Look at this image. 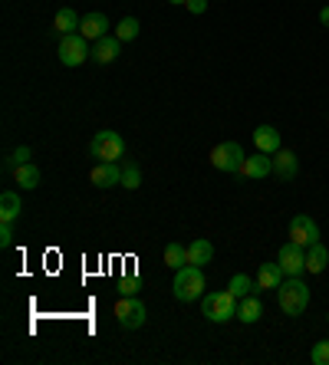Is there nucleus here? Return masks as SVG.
<instances>
[{
    "label": "nucleus",
    "instance_id": "7c9ffc66",
    "mask_svg": "<svg viewBox=\"0 0 329 365\" xmlns=\"http://www.w3.org/2000/svg\"><path fill=\"white\" fill-rule=\"evenodd\" d=\"M185 7H188L191 13H204V10H208V0H188Z\"/></svg>",
    "mask_w": 329,
    "mask_h": 365
},
{
    "label": "nucleus",
    "instance_id": "39448f33",
    "mask_svg": "<svg viewBox=\"0 0 329 365\" xmlns=\"http://www.w3.org/2000/svg\"><path fill=\"white\" fill-rule=\"evenodd\" d=\"M56 53H60V63L76 69V66H83L89 60L92 46H89V40L83 33H66V37H60V50Z\"/></svg>",
    "mask_w": 329,
    "mask_h": 365
},
{
    "label": "nucleus",
    "instance_id": "c756f323",
    "mask_svg": "<svg viewBox=\"0 0 329 365\" xmlns=\"http://www.w3.org/2000/svg\"><path fill=\"white\" fill-rule=\"evenodd\" d=\"M0 247L3 251L13 247V224H7V221H0Z\"/></svg>",
    "mask_w": 329,
    "mask_h": 365
},
{
    "label": "nucleus",
    "instance_id": "2eb2a0df",
    "mask_svg": "<svg viewBox=\"0 0 329 365\" xmlns=\"http://www.w3.org/2000/svg\"><path fill=\"white\" fill-rule=\"evenodd\" d=\"M253 145H257V151L277 155L280 151V132L273 126H257V132H253Z\"/></svg>",
    "mask_w": 329,
    "mask_h": 365
},
{
    "label": "nucleus",
    "instance_id": "dca6fc26",
    "mask_svg": "<svg viewBox=\"0 0 329 365\" xmlns=\"http://www.w3.org/2000/svg\"><path fill=\"white\" fill-rule=\"evenodd\" d=\"M283 266L280 264H260L257 270V290H277L280 283H283Z\"/></svg>",
    "mask_w": 329,
    "mask_h": 365
},
{
    "label": "nucleus",
    "instance_id": "f8f14e48",
    "mask_svg": "<svg viewBox=\"0 0 329 365\" xmlns=\"http://www.w3.org/2000/svg\"><path fill=\"white\" fill-rule=\"evenodd\" d=\"M89 181L96 188H115V185H122V168H119V162H99L89 171Z\"/></svg>",
    "mask_w": 329,
    "mask_h": 365
},
{
    "label": "nucleus",
    "instance_id": "2f4dec72",
    "mask_svg": "<svg viewBox=\"0 0 329 365\" xmlns=\"http://www.w3.org/2000/svg\"><path fill=\"white\" fill-rule=\"evenodd\" d=\"M319 24L329 26V7H323V10H319Z\"/></svg>",
    "mask_w": 329,
    "mask_h": 365
},
{
    "label": "nucleus",
    "instance_id": "9b49d317",
    "mask_svg": "<svg viewBox=\"0 0 329 365\" xmlns=\"http://www.w3.org/2000/svg\"><path fill=\"white\" fill-rule=\"evenodd\" d=\"M241 175L251 178V181H260V178L273 175V155H267V151H257V155H251V158H244Z\"/></svg>",
    "mask_w": 329,
    "mask_h": 365
},
{
    "label": "nucleus",
    "instance_id": "20e7f679",
    "mask_svg": "<svg viewBox=\"0 0 329 365\" xmlns=\"http://www.w3.org/2000/svg\"><path fill=\"white\" fill-rule=\"evenodd\" d=\"M204 316L211 323H228L237 316V296L230 290H217V293H208L204 296Z\"/></svg>",
    "mask_w": 329,
    "mask_h": 365
},
{
    "label": "nucleus",
    "instance_id": "5701e85b",
    "mask_svg": "<svg viewBox=\"0 0 329 365\" xmlns=\"http://www.w3.org/2000/svg\"><path fill=\"white\" fill-rule=\"evenodd\" d=\"M164 266H171V270L188 266V247H181V244H168V247H164Z\"/></svg>",
    "mask_w": 329,
    "mask_h": 365
},
{
    "label": "nucleus",
    "instance_id": "f03ea898",
    "mask_svg": "<svg viewBox=\"0 0 329 365\" xmlns=\"http://www.w3.org/2000/svg\"><path fill=\"white\" fill-rule=\"evenodd\" d=\"M175 300L178 303H194L198 296H204V270L201 266H181V270H175Z\"/></svg>",
    "mask_w": 329,
    "mask_h": 365
},
{
    "label": "nucleus",
    "instance_id": "423d86ee",
    "mask_svg": "<svg viewBox=\"0 0 329 365\" xmlns=\"http://www.w3.org/2000/svg\"><path fill=\"white\" fill-rule=\"evenodd\" d=\"M244 148L237 142H221L211 148V164H214L217 171H228V175H241V164H244Z\"/></svg>",
    "mask_w": 329,
    "mask_h": 365
},
{
    "label": "nucleus",
    "instance_id": "393cba45",
    "mask_svg": "<svg viewBox=\"0 0 329 365\" xmlns=\"http://www.w3.org/2000/svg\"><path fill=\"white\" fill-rule=\"evenodd\" d=\"M228 290L237 296V300H244V296H251V290H257V283H253L247 273H234L230 277V283H228Z\"/></svg>",
    "mask_w": 329,
    "mask_h": 365
},
{
    "label": "nucleus",
    "instance_id": "ddd939ff",
    "mask_svg": "<svg viewBox=\"0 0 329 365\" xmlns=\"http://www.w3.org/2000/svg\"><path fill=\"white\" fill-rule=\"evenodd\" d=\"M296 171H300L296 155H293L290 148H280L277 155H273V175L283 178V181H293V178H296Z\"/></svg>",
    "mask_w": 329,
    "mask_h": 365
},
{
    "label": "nucleus",
    "instance_id": "0eeeda50",
    "mask_svg": "<svg viewBox=\"0 0 329 365\" xmlns=\"http://www.w3.org/2000/svg\"><path fill=\"white\" fill-rule=\"evenodd\" d=\"M145 316H149V309H145V303L139 296H122V300L115 303V319H119L122 329L145 326Z\"/></svg>",
    "mask_w": 329,
    "mask_h": 365
},
{
    "label": "nucleus",
    "instance_id": "a211bd4d",
    "mask_svg": "<svg viewBox=\"0 0 329 365\" xmlns=\"http://www.w3.org/2000/svg\"><path fill=\"white\" fill-rule=\"evenodd\" d=\"M20 214H24V201H20V194H17V191H3V194H0V221L13 224Z\"/></svg>",
    "mask_w": 329,
    "mask_h": 365
},
{
    "label": "nucleus",
    "instance_id": "7ed1b4c3",
    "mask_svg": "<svg viewBox=\"0 0 329 365\" xmlns=\"http://www.w3.org/2000/svg\"><path fill=\"white\" fill-rule=\"evenodd\" d=\"M89 151H92V158H99V162H119V158L126 155V142H122L119 132L102 128V132H96V139L89 142Z\"/></svg>",
    "mask_w": 329,
    "mask_h": 365
},
{
    "label": "nucleus",
    "instance_id": "1a4fd4ad",
    "mask_svg": "<svg viewBox=\"0 0 329 365\" xmlns=\"http://www.w3.org/2000/svg\"><path fill=\"white\" fill-rule=\"evenodd\" d=\"M290 240L293 244H300V247H313L319 240V227H317V221L310 214H296L290 221Z\"/></svg>",
    "mask_w": 329,
    "mask_h": 365
},
{
    "label": "nucleus",
    "instance_id": "a878e982",
    "mask_svg": "<svg viewBox=\"0 0 329 365\" xmlns=\"http://www.w3.org/2000/svg\"><path fill=\"white\" fill-rule=\"evenodd\" d=\"M122 185H126L128 191L142 188V168H139L135 162H126V164H122Z\"/></svg>",
    "mask_w": 329,
    "mask_h": 365
},
{
    "label": "nucleus",
    "instance_id": "b1692460",
    "mask_svg": "<svg viewBox=\"0 0 329 365\" xmlns=\"http://www.w3.org/2000/svg\"><path fill=\"white\" fill-rule=\"evenodd\" d=\"M139 33H142V24L135 20V17H122V20H119V26H115V37L122 40V43H132Z\"/></svg>",
    "mask_w": 329,
    "mask_h": 365
},
{
    "label": "nucleus",
    "instance_id": "cd10ccee",
    "mask_svg": "<svg viewBox=\"0 0 329 365\" xmlns=\"http://www.w3.org/2000/svg\"><path fill=\"white\" fill-rule=\"evenodd\" d=\"M24 162H30V148H26V145H20V148L10 151V158H7V171H13L17 164H24Z\"/></svg>",
    "mask_w": 329,
    "mask_h": 365
},
{
    "label": "nucleus",
    "instance_id": "c85d7f7f",
    "mask_svg": "<svg viewBox=\"0 0 329 365\" xmlns=\"http://www.w3.org/2000/svg\"><path fill=\"white\" fill-rule=\"evenodd\" d=\"M139 290H142L139 277H122L119 280V293H122V296H135Z\"/></svg>",
    "mask_w": 329,
    "mask_h": 365
},
{
    "label": "nucleus",
    "instance_id": "412c9836",
    "mask_svg": "<svg viewBox=\"0 0 329 365\" xmlns=\"http://www.w3.org/2000/svg\"><path fill=\"white\" fill-rule=\"evenodd\" d=\"M326 264H329V251L319 244V240L313 244V247H306V270H310V273H323Z\"/></svg>",
    "mask_w": 329,
    "mask_h": 365
},
{
    "label": "nucleus",
    "instance_id": "4be33fe9",
    "mask_svg": "<svg viewBox=\"0 0 329 365\" xmlns=\"http://www.w3.org/2000/svg\"><path fill=\"white\" fill-rule=\"evenodd\" d=\"M260 316H264V306H260L257 296H244V300L237 303V319H241V323H257Z\"/></svg>",
    "mask_w": 329,
    "mask_h": 365
},
{
    "label": "nucleus",
    "instance_id": "473e14b6",
    "mask_svg": "<svg viewBox=\"0 0 329 365\" xmlns=\"http://www.w3.org/2000/svg\"><path fill=\"white\" fill-rule=\"evenodd\" d=\"M168 3H188V0H168Z\"/></svg>",
    "mask_w": 329,
    "mask_h": 365
},
{
    "label": "nucleus",
    "instance_id": "6e6552de",
    "mask_svg": "<svg viewBox=\"0 0 329 365\" xmlns=\"http://www.w3.org/2000/svg\"><path fill=\"white\" fill-rule=\"evenodd\" d=\"M277 264L283 266L287 277H300V273H306V247L287 240V244L280 247V253H277Z\"/></svg>",
    "mask_w": 329,
    "mask_h": 365
},
{
    "label": "nucleus",
    "instance_id": "bb28decb",
    "mask_svg": "<svg viewBox=\"0 0 329 365\" xmlns=\"http://www.w3.org/2000/svg\"><path fill=\"white\" fill-rule=\"evenodd\" d=\"M310 362H313V365H329V342H317V346H313Z\"/></svg>",
    "mask_w": 329,
    "mask_h": 365
},
{
    "label": "nucleus",
    "instance_id": "aec40b11",
    "mask_svg": "<svg viewBox=\"0 0 329 365\" xmlns=\"http://www.w3.org/2000/svg\"><path fill=\"white\" fill-rule=\"evenodd\" d=\"M13 181L20 185L24 191H33L40 185V168L33 162H24V164H17L13 168Z\"/></svg>",
    "mask_w": 329,
    "mask_h": 365
},
{
    "label": "nucleus",
    "instance_id": "f257e3e1",
    "mask_svg": "<svg viewBox=\"0 0 329 365\" xmlns=\"http://www.w3.org/2000/svg\"><path fill=\"white\" fill-rule=\"evenodd\" d=\"M277 296H280V309L287 316H303L306 306H310V287L300 277L283 280L277 287Z\"/></svg>",
    "mask_w": 329,
    "mask_h": 365
},
{
    "label": "nucleus",
    "instance_id": "6ab92c4d",
    "mask_svg": "<svg viewBox=\"0 0 329 365\" xmlns=\"http://www.w3.org/2000/svg\"><path fill=\"white\" fill-rule=\"evenodd\" d=\"M211 260H214V247H211V240H204V237L191 240L188 244V264L204 266V264H211Z\"/></svg>",
    "mask_w": 329,
    "mask_h": 365
},
{
    "label": "nucleus",
    "instance_id": "9d476101",
    "mask_svg": "<svg viewBox=\"0 0 329 365\" xmlns=\"http://www.w3.org/2000/svg\"><path fill=\"white\" fill-rule=\"evenodd\" d=\"M119 53H122V40L106 33L102 40H92V53H89V60H92L96 66H109Z\"/></svg>",
    "mask_w": 329,
    "mask_h": 365
},
{
    "label": "nucleus",
    "instance_id": "f3484780",
    "mask_svg": "<svg viewBox=\"0 0 329 365\" xmlns=\"http://www.w3.org/2000/svg\"><path fill=\"white\" fill-rule=\"evenodd\" d=\"M79 24H83V17H79L73 7H63V10H56V17H53V30H56L60 37H66V33H79Z\"/></svg>",
    "mask_w": 329,
    "mask_h": 365
},
{
    "label": "nucleus",
    "instance_id": "4468645a",
    "mask_svg": "<svg viewBox=\"0 0 329 365\" xmlns=\"http://www.w3.org/2000/svg\"><path fill=\"white\" fill-rule=\"evenodd\" d=\"M79 33L86 40H102L109 33V20H106V13H86L83 17V24H79Z\"/></svg>",
    "mask_w": 329,
    "mask_h": 365
}]
</instances>
